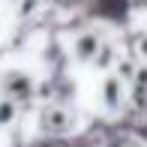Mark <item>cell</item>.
I'll list each match as a JSON object with an SVG mask.
<instances>
[{
  "label": "cell",
  "mask_w": 147,
  "mask_h": 147,
  "mask_svg": "<svg viewBox=\"0 0 147 147\" xmlns=\"http://www.w3.org/2000/svg\"><path fill=\"white\" fill-rule=\"evenodd\" d=\"M0 96L15 102L18 108H27L36 96V78L24 69H3L0 72Z\"/></svg>",
  "instance_id": "6da1fadb"
},
{
  "label": "cell",
  "mask_w": 147,
  "mask_h": 147,
  "mask_svg": "<svg viewBox=\"0 0 147 147\" xmlns=\"http://www.w3.org/2000/svg\"><path fill=\"white\" fill-rule=\"evenodd\" d=\"M75 129V111L60 102H48L39 108V132L42 135H66Z\"/></svg>",
  "instance_id": "7a4b0ae2"
},
{
  "label": "cell",
  "mask_w": 147,
  "mask_h": 147,
  "mask_svg": "<svg viewBox=\"0 0 147 147\" xmlns=\"http://www.w3.org/2000/svg\"><path fill=\"white\" fill-rule=\"evenodd\" d=\"M102 45L105 42H102V36H99L96 30H84V33H78V36L72 39V57H75L78 63H84V66H93V60H96Z\"/></svg>",
  "instance_id": "3957f363"
},
{
  "label": "cell",
  "mask_w": 147,
  "mask_h": 147,
  "mask_svg": "<svg viewBox=\"0 0 147 147\" xmlns=\"http://www.w3.org/2000/svg\"><path fill=\"white\" fill-rule=\"evenodd\" d=\"M126 93H129V84H126V81H120L114 72L105 75V81H102V105H105L108 111H120Z\"/></svg>",
  "instance_id": "277c9868"
},
{
  "label": "cell",
  "mask_w": 147,
  "mask_h": 147,
  "mask_svg": "<svg viewBox=\"0 0 147 147\" xmlns=\"http://www.w3.org/2000/svg\"><path fill=\"white\" fill-rule=\"evenodd\" d=\"M129 90H132V99H135L138 108H147V69H144V66L135 72V78H132Z\"/></svg>",
  "instance_id": "5b68a950"
},
{
  "label": "cell",
  "mask_w": 147,
  "mask_h": 147,
  "mask_svg": "<svg viewBox=\"0 0 147 147\" xmlns=\"http://www.w3.org/2000/svg\"><path fill=\"white\" fill-rule=\"evenodd\" d=\"M21 114V108H18L15 102H9L6 96H0V129H6V126H12Z\"/></svg>",
  "instance_id": "8992f818"
},
{
  "label": "cell",
  "mask_w": 147,
  "mask_h": 147,
  "mask_svg": "<svg viewBox=\"0 0 147 147\" xmlns=\"http://www.w3.org/2000/svg\"><path fill=\"white\" fill-rule=\"evenodd\" d=\"M132 60L135 63H147V33H138L132 39Z\"/></svg>",
  "instance_id": "52a82bcc"
},
{
  "label": "cell",
  "mask_w": 147,
  "mask_h": 147,
  "mask_svg": "<svg viewBox=\"0 0 147 147\" xmlns=\"http://www.w3.org/2000/svg\"><path fill=\"white\" fill-rule=\"evenodd\" d=\"M111 63H114V45H108V42H105L102 48H99L96 60H93V66H96V69H108ZM111 69H114V66H111Z\"/></svg>",
  "instance_id": "ba28073f"
}]
</instances>
